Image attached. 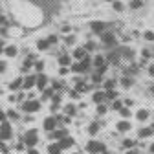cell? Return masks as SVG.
Instances as JSON below:
<instances>
[{"mask_svg": "<svg viewBox=\"0 0 154 154\" xmlns=\"http://www.w3.org/2000/svg\"><path fill=\"white\" fill-rule=\"evenodd\" d=\"M22 141H24L26 149L37 147V145H38V130H37V128H28V130H24V134H22Z\"/></svg>", "mask_w": 154, "mask_h": 154, "instance_id": "1", "label": "cell"}, {"mask_svg": "<svg viewBox=\"0 0 154 154\" xmlns=\"http://www.w3.org/2000/svg\"><path fill=\"white\" fill-rule=\"evenodd\" d=\"M99 37H101V44H103L105 48H108V50L116 48V44H118V37H116L114 29H106V31H103Z\"/></svg>", "mask_w": 154, "mask_h": 154, "instance_id": "2", "label": "cell"}, {"mask_svg": "<svg viewBox=\"0 0 154 154\" xmlns=\"http://www.w3.org/2000/svg\"><path fill=\"white\" fill-rule=\"evenodd\" d=\"M85 150H86L88 154H101V152L106 150V145H105L103 141H99V140H90V141L85 145Z\"/></svg>", "mask_w": 154, "mask_h": 154, "instance_id": "3", "label": "cell"}, {"mask_svg": "<svg viewBox=\"0 0 154 154\" xmlns=\"http://www.w3.org/2000/svg\"><path fill=\"white\" fill-rule=\"evenodd\" d=\"M41 106H42V101L41 99H26L24 103H22V110H24V114H35V112H38L41 110Z\"/></svg>", "mask_w": 154, "mask_h": 154, "instance_id": "4", "label": "cell"}, {"mask_svg": "<svg viewBox=\"0 0 154 154\" xmlns=\"http://www.w3.org/2000/svg\"><path fill=\"white\" fill-rule=\"evenodd\" d=\"M13 136H15V132H13V125H11V121L6 119V121L0 123V140L9 141Z\"/></svg>", "mask_w": 154, "mask_h": 154, "instance_id": "5", "label": "cell"}, {"mask_svg": "<svg viewBox=\"0 0 154 154\" xmlns=\"http://www.w3.org/2000/svg\"><path fill=\"white\" fill-rule=\"evenodd\" d=\"M57 127H59V121H57V118H55V114H51V116H46V118L42 119V130L44 132H51V130H55Z\"/></svg>", "mask_w": 154, "mask_h": 154, "instance_id": "6", "label": "cell"}, {"mask_svg": "<svg viewBox=\"0 0 154 154\" xmlns=\"http://www.w3.org/2000/svg\"><path fill=\"white\" fill-rule=\"evenodd\" d=\"M88 28H90V31H92V33L101 35L103 31H106V29H108V24H106V22H103V20H92V22L88 24Z\"/></svg>", "mask_w": 154, "mask_h": 154, "instance_id": "7", "label": "cell"}, {"mask_svg": "<svg viewBox=\"0 0 154 154\" xmlns=\"http://www.w3.org/2000/svg\"><path fill=\"white\" fill-rule=\"evenodd\" d=\"M66 136H68V128H66V127H57L55 130L50 132L51 141H59V140H63V138H66Z\"/></svg>", "mask_w": 154, "mask_h": 154, "instance_id": "8", "label": "cell"}, {"mask_svg": "<svg viewBox=\"0 0 154 154\" xmlns=\"http://www.w3.org/2000/svg\"><path fill=\"white\" fill-rule=\"evenodd\" d=\"M35 86H37V75H35V73H28V75H24L22 90L28 92V90H31V88H35Z\"/></svg>", "mask_w": 154, "mask_h": 154, "instance_id": "9", "label": "cell"}, {"mask_svg": "<svg viewBox=\"0 0 154 154\" xmlns=\"http://www.w3.org/2000/svg\"><path fill=\"white\" fill-rule=\"evenodd\" d=\"M48 86H50V79H48V75H46L44 72H42V73H37V86H35V88H37L38 92H42V90H44V88H48Z\"/></svg>", "mask_w": 154, "mask_h": 154, "instance_id": "10", "label": "cell"}, {"mask_svg": "<svg viewBox=\"0 0 154 154\" xmlns=\"http://www.w3.org/2000/svg\"><path fill=\"white\" fill-rule=\"evenodd\" d=\"M22 85H24V77H22V75H18V77H15V79L9 81L8 88H9L11 92H18V90H22Z\"/></svg>", "mask_w": 154, "mask_h": 154, "instance_id": "11", "label": "cell"}, {"mask_svg": "<svg viewBox=\"0 0 154 154\" xmlns=\"http://www.w3.org/2000/svg\"><path fill=\"white\" fill-rule=\"evenodd\" d=\"M4 55H6V57H9V59H15V57L18 55V46H17V44H13V42L6 44V48H4Z\"/></svg>", "mask_w": 154, "mask_h": 154, "instance_id": "12", "label": "cell"}, {"mask_svg": "<svg viewBox=\"0 0 154 154\" xmlns=\"http://www.w3.org/2000/svg\"><path fill=\"white\" fill-rule=\"evenodd\" d=\"M103 64H106V55H103V53H95V55L92 57V66H94V70L99 68V66H103Z\"/></svg>", "mask_w": 154, "mask_h": 154, "instance_id": "13", "label": "cell"}, {"mask_svg": "<svg viewBox=\"0 0 154 154\" xmlns=\"http://www.w3.org/2000/svg\"><path fill=\"white\" fill-rule=\"evenodd\" d=\"M92 101L95 105H99V103H106V92L105 90H95L92 94Z\"/></svg>", "mask_w": 154, "mask_h": 154, "instance_id": "14", "label": "cell"}, {"mask_svg": "<svg viewBox=\"0 0 154 154\" xmlns=\"http://www.w3.org/2000/svg\"><path fill=\"white\" fill-rule=\"evenodd\" d=\"M86 55H88V51L85 50V46H77V48L72 51V57H73L75 61H83Z\"/></svg>", "mask_w": 154, "mask_h": 154, "instance_id": "15", "label": "cell"}, {"mask_svg": "<svg viewBox=\"0 0 154 154\" xmlns=\"http://www.w3.org/2000/svg\"><path fill=\"white\" fill-rule=\"evenodd\" d=\"M59 145H61V149H63V150H68V149H72V147L75 145V138H72L70 134H68L66 138L59 140Z\"/></svg>", "mask_w": 154, "mask_h": 154, "instance_id": "16", "label": "cell"}, {"mask_svg": "<svg viewBox=\"0 0 154 154\" xmlns=\"http://www.w3.org/2000/svg\"><path fill=\"white\" fill-rule=\"evenodd\" d=\"M116 128H118V132H128V130H132V125L128 119H121L116 123Z\"/></svg>", "mask_w": 154, "mask_h": 154, "instance_id": "17", "label": "cell"}, {"mask_svg": "<svg viewBox=\"0 0 154 154\" xmlns=\"http://www.w3.org/2000/svg\"><path fill=\"white\" fill-rule=\"evenodd\" d=\"M63 114H64V116H70V118H75V116H77V106H75L73 103H68V105H64Z\"/></svg>", "mask_w": 154, "mask_h": 154, "instance_id": "18", "label": "cell"}, {"mask_svg": "<svg viewBox=\"0 0 154 154\" xmlns=\"http://www.w3.org/2000/svg\"><path fill=\"white\" fill-rule=\"evenodd\" d=\"M72 59H73L72 55H68V53H61V55H59V59H57V63H59V66H70V64H72Z\"/></svg>", "mask_w": 154, "mask_h": 154, "instance_id": "19", "label": "cell"}, {"mask_svg": "<svg viewBox=\"0 0 154 154\" xmlns=\"http://www.w3.org/2000/svg\"><path fill=\"white\" fill-rule=\"evenodd\" d=\"M53 94H55V90H53L51 86L44 88V90L41 92V101H51V97H53Z\"/></svg>", "mask_w": 154, "mask_h": 154, "instance_id": "20", "label": "cell"}, {"mask_svg": "<svg viewBox=\"0 0 154 154\" xmlns=\"http://www.w3.org/2000/svg\"><path fill=\"white\" fill-rule=\"evenodd\" d=\"M119 85H121L125 90H128V88H132V86H134V79H132L130 75H123L121 79H119Z\"/></svg>", "mask_w": 154, "mask_h": 154, "instance_id": "21", "label": "cell"}, {"mask_svg": "<svg viewBox=\"0 0 154 154\" xmlns=\"http://www.w3.org/2000/svg\"><path fill=\"white\" fill-rule=\"evenodd\" d=\"M92 85H95V86H99V85H103V73H99L97 70H94L92 72Z\"/></svg>", "mask_w": 154, "mask_h": 154, "instance_id": "22", "label": "cell"}, {"mask_svg": "<svg viewBox=\"0 0 154 154\" xmlns=\"http://www.w3.org/2000/svg\"><path fill=\"white\" fill-rule=\"evenodd\" d=\"M99 130H101V123H99V121H92V123L88 125V134H90V136L99 134Z\"/></svg>", "mask_w": 154, "mask_h": 154, "instance_id": "23", "label": "cell"}, {"mask_svg": "<svg viewBox=\"0 0 154 154\" xmlns=\"http://www.w3.org/2000/svg\"><path fill=\"white\" fill-rule=\"evenodd\" d=\"M61 152H63V149H61L59 141H51L48 145V154H61Z\"/></svg>", "mask_w": 154, "mask_h": 154, "instance_id": "24", "label": "cell"}, {"mask_svg": "<svg viewBox=\"0 0 154 154\" xmlns=\"http://www.w3.org/2000/svg\"><path fill=\"white\" fill-rule=\"evenodd\" d=\"M35 46H37V50H38V51H46V50H50V46H51V44L48 42V38H38Z\"/></svg>", "mask_w": 154, "mask_h": 154, "instance_id": "25", "label": "cell"}, {"mask_svg": "<svg viewBox=\"0 0 154 154\" xmlns=\"http://www.w3.org/2000/svg\"><path fill=\"white\" fill-rule=\"evenodd\" d=\"M149 116H150V112H149L147 108H140V110L136 112V119H138V121H147Z\"/></svg>", "mask_w": 154, "mask_h": 154, "instance_id": "26", "label": "cell"}, {"mask_svg": "<svg viewBox=\"0 0 154 154\" xmlns=\"http://www.w3.org/2000/svg\"><path fill=\"white\" fill-rule=\"evenodd\" d=\"M64 85H66V83H64V81H63V79H57V81H55V79H53V81H51V83H50V86H51V88H53V90H55V92H61V90H63V88H64Z\"/></svg>", "mask_w": 154, "mask_h": 154, "instance_id": "27", "label": "cell"}, {"mask_svg": "<svg viewBox=\"0 0 154 154\" xmlns=\"http://www.w3.org/2000/svg\"><path fill=\"white\" fill-rule=\"evenodd\" d=\"M152 134H154V132H152V128H150V127H145V128H140V130H138V136H140L141 140H145V138L152 136Z\"/></svg>", "mask_w": 154, "mask_h": 154, "instance_id": "28", "label": "cell"}, {"mask_svg": "<svg viewBox=\"0 0 154 154\" xmlns=\"http://www.w3.org/2000/svg\"><path fill=\"white\" fill-rule=\"evenodd\" d=\"M6 114H8V119H9L11 123H13V121H18V119H20V114H18L17 110H11V108H9V110H6Z\"/></svg>", "mask_w": 154, "mask_h": 154, "instance_id": "29", "label": "cell"}, {"mask_svg": "<svg viewBox=\"0 0 154 154\" xmlns=\"http://www.w3.org/2000/svg\"><path fill=\"white\" fill-rule=\"evenodd\" d=\"M123 106H125L123 99H114V101H112V105H110V108H112V110H116V112H119Z\"/></svg>", "mask_w": 154, "mask_h": 154, "instance_id": "30", "label": "cell"}, {"mask_svg": "<svg viewBox=\"0 0 154 154\" xmlns=\"http://www.w3.org/2000/svg\"><path fill=\"white\" fill-rule=\"evenodd\" d=\"M83 46H85V50H86L88 53H92V51H95V50H97V42H94V41H86Z\"/></svg>", "mask_w": 154, "mask_h": 154, "instance_id": "31", "label": "cell"}, {"mask_svg": "<svg viewBox=\"0 0 154 154\" xmlns=\"http://www.w3.org/2000/svg\"><path fill=\"white\" fill-rule=\"evenodd\" d=\"M106 112H108L106 103H99V105H97V108H95V114H97V116H105Z\"/></svg>", "mask_w": 154, "mask_h": 154, "instance_id": "32", "label": "cell"}, {"mask_svg": "<svg viewBox=\"0 0 154 154\" xmlns=\"http://www.w3.org/2000/svg\"><path fill=\"white\" fill-rule=\"evenodd\" d=\"M116 85H118V81H116V79H106V81H103V88H105V90H112Z\"/></svg>", "mask_w": 154, "mask_h": 154, "instance_id": "33", "label": "cell"}, {"mask_svg": "<svg viewBox=\"0 0 154 154\" xmlns=\"http://www.w3.org/2000/svg\"><path fill=\"white\" fill-rule=\"evenodd\" d=\"M75 41H77V37H75L73 33H72V35H66V37H64V46H73Z\"/></svg>", "mask_w": 154, "mask_h": 154, "instance_id": "34", "label": "cell"}, {"mask_svg": "<svg viewBox=\"0 0 154 154\" xmlns=\"http://www.w3.org/2000/svg\"><path fill=\"white\" fill-rule=\"evenodd\" d=\"M128 8L130 9H140V8H143V0H130Z\"/></svg>", "mask_w": 154, "mask_h": 154, "instance_id": "35", "label": "cell"}, {"mask_svg": "<svg viewBox=\"0 0 154 154\" xmlns=\"http://www.w3.org/2000/svg\"><path fill=\"white\" fill-rule=\"evenodd\" d=\"M119 116H121L123 119H128L130 116H132V112H130V106H123V108L119 110Z\"/></svg>", "mask_w": 154, "mask_h": 154, "instance_id": "36", "label": "cell"}, {"mask_svg": "<svg viewBox=\"0 0 154 154\" xmlns=\"http://www.w3.org/2000/svg\"><path fill=\"white\" fill-rule=\"evenodd\" d=\"M33 68H35V70H37L38 73H42V72H44V68H46V63H44V61H38V59H37V61H35V66H33Z\"/></svg>", "mask_w": 154, "mask_h": 154, "instance_id": "37", "label": "cell"}, {"mask_svg": "<svg viewBox=\"0 0 154 154\" xmlns=\"http://www.w3.org/2000/svg\"><path fill=\"white\" fill-rule=\"evenodd\" d=\"M46 38H48V42H50L51 46H57V44H59V35H55V33H51V35H48Z\"/></svg>", "mask_w": 154, "mask_h": 154, "instance_id": "38", "label": "cell"}, {"mask_svg": "<svg viewBox=\"0 0 154 154\" xmlns=\"http://www.w3.org/2000/svg\"><path fill=\"white\" fill-rule=\"evenodd\" d=\"M106 92V101H114V99H118V92H116L114 88L112 90H105Z\"/></svg>", "mask_w": 154, "mask_h": 154, "instance_id": "39", "label": "cell"}, {"mask_svg": "<svg viewBox=\"0 0 154 154\" xmlns=\"http://www.w3.org/2000/svg\"><path fill=\"white\" fill-rule=\"evenodd\" d=\"M134 145H136V141H134V140H130V138L123 140V143H121V147H123V149H127V150H128V149H132Z\"/></svg>", "mask_w": 154, "mask_h": 154, "instance_id": "40", "label": "cell"}, {"mask_svg": "<svg viewBox=\"0 0 154 154\" xmlns=\"http://www.w3.org/2000/svg\"><path fill=\"white\" fill-rule=\"evenodd\" d=\"M112 8H114L116 11H118V13H121V11L125 9V6H123V4L119 2V0H112Z\"/></svg>", "mask_w": 154, "mask_h": 154, "instance_id": "41", "label": "cell"}, {"mask_svg": "<svg viewBox=\"0 0 154 154\" xmlns=\"http://www.w3.org/2000/svg\"><path fill=\"white\" fill-rule=\"evenodd\" d=\"M68 95H70V97H72V99H79V95H81V94H79V92H77L75 88H70V90H68Z\"/></svg>", "mask_w": 154, "mask_h": 154, "instance_id": "42", "label": "cell"}, {"mask_svg": "<svg viewBox=\"0 0 154 154\" xmlns=\"http://www.w3.org/2000/svg\"><path fill=\"white\" fill-rule=\"evenodd\" d=\"M6 72H8V61L0 59V75H2V73H6Z\"/></svg>", "mask_w": 154, "mask_h": 154, "instance_id": "43", "label": "cell"}, {"mask_svg": "<svg viewBox=\"0 0 154 154\" xmlns=\"http://www.w3.org/2000/svg\"><path fill=\"white\" fill-rule=\"evenodd\" d=\"M143 38H145V41H149V42H154V33L152 31H145L143 33Z\"/></svg>", "mask_w": 154, "mask_h": 154, "instance_id": "44", "label": "cell"}, {"mask_svg": "<svg viewBox=\"0 0 154 154\" xmlns=\"http://www.w3.org/2000/svg\"><path fill=\"white\" fill-rule=\"evenodd\" d=\"M68 73H70V66H61V68H59V75H61V77H64V75H68Z\"/></svg>", "mask_w": 154, "mask_h": 154, "instance_id": "45", "label": "cell"}, {"mask_svg": "<svg viewBox=\"0 0 154 154\" xmlns=\"http://www.w3.org/2000/svg\"><path fill=\"white\" fill-rule=\"evenodd\" d=\"M141 57H143V59H150L152 53H150L149 50H141Z\"/></svg>", "mask_w": 154, "mask_h": 154, "instance_id": "46", "label": "cell"}, {"mask_svg": "<svg viewBox=\"0 0 154 154\" xmlns=\"http://www.w3.org/2000/svg\"><path fill=\"white\" fill-rule=\"evenodd\" d=\"M8 119V114H6V110H2V108H0V123H2V121H6Z\"/></svg>", "mask_w": 154, "mask_h": 154, "instance_id": "47", "label": "cell"}, {"mask_svg": "<svg viewBox=\"0 0 154 154\" xmlns=\"http://www.w3.org/2000/svg\"><path fill=\"white\" fill-rule=\"evenodd\" d=\"M4 48H6V41L4 37H0V53H4Z\"/></svg>", "mask_w": 154, "mask_h": 154, "instance_id": "48", "label": "cell"}, {"mask_svg": "<svg viewBox=\"0 0 154 154\" xmlns=\"http://www.w3.org/2000/svg\"><path fill=\"white\" fill-rule=\"evenodd\" d=\"M26 154H41V150H37V149L33 147V149H28V150H26Z\"/></svg>", "mask_w": 154, "mask_h": 154, "instance_id": "49", "label": "cell"}, {"mask_svg": "<svg viewBox=\"0 0 154 154\" xmlns=\"http://www.w3.org/2000/svg\"><path fill=\"white\" fill-rule=\"evenodd\" d=\"M123 103H125V106H132L134 105V99H123Z\"/></svg>", "mask_w": 154, "mask_h": 154, "instance_id": "50", "label": "cell"}, {"mask_svg": "<svg viewBox=\"0 0 154 154\" xmlns=\"http://www.w3.org/2000/svg\"><path fill=\"white\" fill-rule=\"evenodd\" d=\"M8 101H9V103H17V95H15V94H11L9 97H8Z\"/></svg>", "mask_w": 154, "mask_h": 154, "instance_id": "51", "label": "cell"}, {"mask_svg": "<svg viewBox=\"0 0 154 154\" xmlns=\"http://www.w3.org/2000/svg\"><path fill=\"white\" fill-rule=\"evenodd\" d=\"M127 154H140V152H138V149H134V147H132V149L127 150Z\"/></svg>", "mask_w": 154, "mask_h": 154, "instance_id": "52", "label": "cell"}, {"mask_svg": "<svg viewBox=\"0 0 154 154\" xmlns=\"http://www.w3.org/2000/svg\"><path fill=\"white\" fill-rule=\"evenodd\" d=\"M149 75H150V77H154V64H150V66H149Z\"/></svg>", "mask_w": 154, "mask_h": 154, "instance_id": "53", "label": "cell"}, {"mask_svg": "<svg viewBox=\"0 0 154 154\" xmlns=\"http://www.w3.org/2000/svg\"><path fill=\"white\" fill-rule=\"evenodd\" d=\"M70 29H72V26H63V31H64V33H68Z\"/></svg>", "mask_w": 154, "mask_h": 154, "instance_id": "54", "label": "cell"}, {"mask_svg": "<svg viewBox=\"0 0 154 154\" xmlns=\"http://www.w3.org/2000/svg\"><path fill=\"white\" fill-rule=\"evenodd\" d=\"M150 152L154 154V143H150Z\"/></svg>", "mask_w": 154, "mask_h": 154, "instance_id": "55", "label": "cell"}, {"mask_svg": "<svg viewBox=\"0 0 154 154\" xmlns=\"http://www.w3.org/2000/svg\"><path fill=\"white\" fill-rule=\"evenodd\" d=\"M101 154H110V152H108V150H105V152H101Z\"/></svg>", "mask_w": 154, "mask_h": 154, "instance_id": "56", "label": "cell"}, {"mask_svg": "<svg viewBox=\"0 0 154 154\" xmlns=\"http://www.w3.org/2000/svg\"><path fill=\"white\" fill-rule=\"evenodd\" d=\"M150 128H152V132H154V125H152V127H150Z\"/></svg>", "mask_w": 154, "mask_h": 154, "instance_id": "57", "label": "cell"}, {"mask_svg": "<svg viewBox=\"0 0 154 154\" xmlns=\"http://www.w3.org/2000/svg\"><path fill=\"white\" fill-rule=\"evenodd\" d=\"M2 15H4V13H2V11H0V17H2Z\"/></svg>", "mask_w": 154, "mask_h": 154, "instance_id": "58", "label": "cell"}, {"mask_svg": "<svg viewBox=\"0 0 154 154\" xmlns=\"http://www.w3.org/2000/svg\"><path fill=\"white\" fill-rule=\"evenodd\" d=\"M0 154H4V152H0Z\"/></svg>", "mask_w": 154, "mask_h": 154, "instance_id": "59", "label": "cell"}, {"mask_svg": "<svg viewBox=\"0 0 154 154\" xmlns=\"http://www.w3.org/2000/svg\"><path fill=\"white\" fill-rule=\"evenodd\" d=\"M0 4H2V2H0Z\"/></svg>", "mask_w": 154, "mask_h": 154, "instance_id": "60", "label": "cell"}]
</instances>
